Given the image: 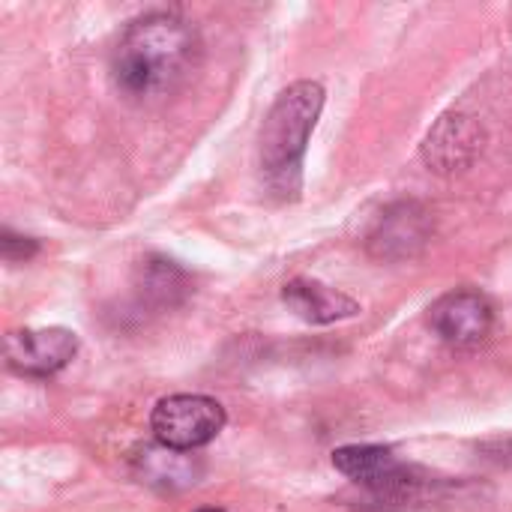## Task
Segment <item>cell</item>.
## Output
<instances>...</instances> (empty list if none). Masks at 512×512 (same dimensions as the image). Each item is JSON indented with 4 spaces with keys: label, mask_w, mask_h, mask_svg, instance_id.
I'll return each instance as SVG.
<instances>
[{
    "label": "cell",
    "mask_w": 512,
    "mask_h": 512,
    "mask_svg": "<svg viewBox=\"0 0 512 512\" xmlns=\"http://www.w3.org/2000/svg\"><path fill=\"white\" fill-rule=\"evenodd\" d=\"M198 512H225V510H219V507H204V510H198Z\"/></svg>",
    "instance_id": "13"
},
{
    "label": "cell",
    "mask_w": 512,
    "mask_h": 512,
    "mask_svg": "<svg viewBox=\"0 0 512 512\" xmlns=\"http://www.w3.org/2000/svg\"><path fill=\"white\" fill-rule=\"evenodd\" d=\"M138 468H141V477L147 483H159V486H189L195 483L198 477V465L183 456L180 450H171V447H144V453L135 459Z\"/></svg>",
    "instance_id": "10"
},
{
    "label": "cell",
    "mask_w": 512,
    "mask_h": 512,
    "mask_svg": "<svg viewBox=\"0 0 512 512\" xmlns=\"http://www.w3.org/2000/svg\"><path fill=\"white\" fill-rule=\"evenodd\" d=\"M282 300L306 324H333V321L354 318L360 312L357 300H351L348 294H342L336 288H327L321 282H312V279H294V282H288L282 288Z\"/></svg>",
    "instance_id": "9"
},
{
    "label": "cell",
    "mask_w": 512,
    "mask_h": 512,
    "mask_svg": "<svg viewBox=\"0 0 512 512\" xmlns=\"http://www.w3.org/2000/svg\"><path fill=\"white\" fill-rule=\"evenodd\" d=\"M333 465L351 477L354 483L384 492V495H408L414 486H420V480L414 477V468H408L405 462H399V456L390 447H378V444H351V447H339L333 453Z\"/></svg>",
    "instance_id": "6"
},
{
    "label": "cell",
    "mask_w": 512,
    "mask_h": 512,
    "mask_svg": "<svg viewBox=\"0 0 512 512\" xmlns=\"http://www.w3.org/2000/svg\"><path fill=\"white\" fill-rule=\"evenodd\" d=\"M201 42L195 27L174 12L135 18L114 48V81L138 102L171 96L195 69Z\"/></svg>",
    "instance_id": "1"
},
{
    "label": "cell",
    "mask_w": 512,
    "mask_h": 512,
    "mask_svg": "<svg viewBox=\"0 0 512 512\" xmlns=\"http://www.w3.org/2000/svg\"><path fill=\"white\" fill-rule=\"evenodd\" d=\"M78 351V336L66 327L15 330L6 336V366L15 375L48 378L60 372Z\"/></svg>",
    "instance_id": "5"
},
{
    "label": "cell",
    "mask_w": 512,
    "mask_h": 512,
    "mask_svg": "<svg viewBox=\"0 0 512 512\" xmlns=\"http://www.w3.org/2000/svg\"><path fill=\"white\" fill-rule=\"evenodd\" d=\"M432 234V219L423 204L399 201L384 210L375 231L369 234V252L384 261H402L417 255Z\"/></svg>",
    "instance_id": "7"
},
{
    "label": "cell",
    "mask_w": 512,
    "mask_h": 512,
    "mask_svg": "<svg viewBox=\"0 0 512 512\" xmlns=\"http://www.w3.org/2000/svg\"><path fill=\"white\" fill-rule=\"evenodd\" d=\"M141 291L159 306H174L189 294V273L168 258H150L141 270Z\"/></svg>",
    "instance_id": "11"
},
{
    "label": "cell",
    "mask_w": 512,
    "mask_h": 512,
    "mask_svg": "<svg viewBox=\"0 0 512 512\" xmlns=\"http://www.w3.org/2000/svg\"><path fill=\"white\" fill-rule=\"evenodd\" d=\"M0 252L9 264H21L27 258H33L39 252V243L33 237H21V234H12L9 228H3L0 234Z\"/></svg>",
    "instance_id": "12"
},
{
    "label": "cell",
    "mask_w": 512,
    "mask_h": 512,
    "mask_svg": "<svg viewBox=\"0 0 512 512\" xmlns=\"http://www.w3.org/2000/svg\"><path fill=\"white\" fill-rule=\"evenodd\" d=\"M324 108V87L318 81L291 84L270 108L261 126V171L273 192L294 195L300 189V168L309 135Z\"/></svg>",
    "instance_id": "2"
},
{
    "label": "cell",
    "mask_w": 512,
    "mask_h": 512,
    "mask_svg": "<svg viewBox=\"0 0 512 512\" xmlns=\"http://www.w3.org/2000/svg\"><path fill=\"white\" fill-rule=\"evenodd\" d=\"M480 150H483L480 123L468 114H447L429 132L423 144V159L438 174H456V171H465L477 159Z\"/></svg>",
    "instance_id": "8"
},
{
    "label": "cell",
    "mask_w": 512,
    "mask_h": 512,
    "mask_svg": "<svg viewBox=\"0 0 512 512\" xmlns=\"http://www.w3.org/2000/svg\"><path fill=\"white\" fill-rule=\"evenodd\" d=\"M432 330L453 348H477L495 327V306L483 291L456 288L429 309Z\"/></svg>",
    "instance_id": "4"
},
{
    "label": "cell",
    "mask_w": 512,
    "mask_h": 512,
    "mask_svg": "<svg viewBox=\"0 0 512 512\" xmlns=\"http://www.w3.org/2000/svg\"><path fill=\"white\" fill-rule=\"evenodd\" d=\"M156 444L171 450H198L225 429V408L210 396H168L150 414Z\"/></svg>",
    "instance_id": "3"
}]
</instances>
